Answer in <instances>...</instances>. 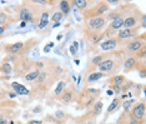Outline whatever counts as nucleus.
<instances>
[{
    "label": "nucleus",
    "instance_id": "obj_1",
    "mask_svg": "<svg viewBox=\"0 0 146 124\" xmlns=\"http://www.w3.org/2000/svg\"><path fill=\"white\" fill-rule=\"evenodd\" d=\"M36 43V39H29L26 42H16L13 44H6L4 46V50L8 55L16 56V55H23L26 53V50H29L33 46V44Z\"/></svg>",
    "mask_w": 146,
    "mask_h": 124
},
{
    "label": "nucleus",
    "instance_id": "obj_2",
    "mask_svg": "<svg viewBox=\"0 0 146 124\" xmlns=\"http://www.w3.org/2000/svg\"><path fill=\"white\" fill-rule=\"evenodd\" d=\"M16 13H18V19L25 23L34 21L36 16V10L34 9V5L31 1H25L18 5L16 6Z\"/></svg>",
    "mask_w": 146,
    "mask_h": 124
},
{
    "label": "nucleus",
    "instance_id": "obj_3",
    "mask_svg": "<svg viewBox=\"0 0 146 124\" xmlns=\"http://www.w3.org/2000/svg\"><path fill=\"white\" fill-rule=\"evenodd\" d=\"M145 35L146 34H141L140 38H139V36H136V38H134V39L125 42L124 52L126 53V54H130V56H134L136 53L140 52L144 46H146L145 45Z\"/></svg>",
    "mask_w": 146,
    "mask_h": 124
},
{
    "label": "nucleus",
    "instance_id": "obj_4",
    "mask_svg": "<svg viewBox=\"0 0 146 124\" xmlns=\"http://www.w3.org/2000/svg\"><path fill=\"white\" fill-rule=\"evenodd\" d=\"M98 72L100 73H104V74H115L116 72L119 70V63L116 62V60L112 58V53L109 54L108 53V56L102 60L100 63V65L98 66Z\"/></svg>",
    "mask_w": 146,
    "mask_h": 124
},
{
    "label": "nucleus",
    "instance_id": "obj_5",
    "mask_svg": "<svg viewBox=\"0 0 146 124\" xmlns=\"http://www.w3.org/2000/svg\"><path fill=\"white\" fill-rule=\"evenodd\" d=\"M106 24H108V21H106L105 16H94V18L86 20V29L90 34L101 33L105 29Z\"/></svg>",
    "mask_w": 146,
    "mask_h": 124
},
{
    "label": "nucleus",
    "instance_id": "obj_6",
    "mask_svg": "<svg viewBox=\"0 0 146 124\" xmlns=\"http://www.w3.org/2000/svg\"><path fill=\"white\" fill-rule=\"evenodd\" d=\"M54 74L51 72H48V70H41L40 74H39L38 79L35 80L38 88H42V89H49L51 86V84L54 83Z\"/></svg>",
    "mask_w": 146,
    "mask_h": 124
},
{
    "label": "nucleus",
    "instance_id": "obj_7",
    "mask_svg": "<svg viewBox=\"0 0 146 124\" xmlns=\"http://www.w3.org/2000/svg\"><path fill=\"white\" fill-rule=\"evenodd\" d=\"M109 9H110V5L106 1H99L98 5H94L90 10L85 11L84 15H85V18H89V19L94 18V16H102L109 11Z\"/></svg>",
    "mask_w": 146,
    "mask_h": 124
},
{
    "label": "nucleus",
    "instance_id": "obj_8",
    "mask_svg": "<svg viewBox=\"0 0 146 124\" xmlns=\"http://www.w3.org/2000/svg\"><path fill=\"white\" fill-rule=\"evenodd\" d=\"M139 30H140V26H136V28H131V29H124L122 28L121 30H119L117 32V35H116L115 38L117 39L119 43L127 42V40H131V39L136 38Z\"/></svg>",
    "mask_w": 146,
    "mask_h": 124
},
{
    "label": "nucleus",
    "instance_id": "obj_9",
    "mask_svg": "<svg viewBox=\"0 0 146 124\" xmlns=\"http://www.w3.org/2000/svg\"><path fill=\"white\" fill-rule=\"evenodd\" d=\"M76 98V89L74 85H68L64 89V92L58 97V99L64 104H70L71 102H74Z\"/></svg>",
    "mask_w": 146,
    "mask_h": 124
},
{
    "label": "nucleus",
    "instance_id": "obj_10",
    "mask_svg": "<svg viewBox=\"0 0 146 124\" xmlns=\"http://www.w3.org/2000/svg\"><path fill=\"white\" fill-rule=\"evenodd\" d=\"M130 117L137 119V120H144L145 119V100L142 99L140 103H135V105L132 107Z\"/></svg>",
    "mask_w": 146,
    "mask_h": 124
},
{
    "label": "nucleus",
    "instance_id": "obj_11",
    "mask_svg": "<svg viewBox=\"0 0 146 124\" xmlns=\"http://www.w3.org/2000/svg\"><path fill=\"white\" fill-rule=\"evenodd\" d=\"M119 44H120V43L117 42V39H116V38H108V39L102 40L99 45H100L101 50L108 52V53H111V52H114V50L117 48Z\"/></svg>",
    "mask_w": 146,
    "mask_h": 124
},
{
    "label": "nucleus",
    "instance_id": "obj_12",
    "mask_svg": "<svg viewBox=\"0 0 146 124\" xmlns=\"http://www.w3.org/2000/svg\"><path fill=\"white\" fill-rule=\"evenodd\" d=\"M108 54H98V55H94L92 58L90 59V62H89L88 64V72L89 73H92V72H96V69H98V66L100 65V63L104 60Z\"/></svg>",
    "mask_w": 146,
    "mask_h": 124
},
{
    "label": "nucleus",
    "instance_id": "obj_13",
    "mask_svg": "<svg viewBox=\"0 0 146 124\" xmlns=\"http://www.w3.org/2000/svg\"><path fill=\"white\" fill-rule=\"evenodd\" d=\"M122 25H124V16L114 19L112 21H110V24L108 25V29H106L105 34H109V33H117L119 30L122 29Z\"/></svg>",
    "mask_w": 146,
    "mask_h": 124
},
{
    "label": "nucleus",
    "instance_id": "obj_14",
    "mask_svg": "<svg viewBox=\"0 0 146 124\" xmlns=\"http://www.w3.org/2000/svg\"><path fill=\"white\" fill-rule=\"evenodd\" d=\"M50 24V11L49 10H44V11L40 13V19H39L38 23V30L39 32H42Z\"/></svg>",
    "mask_w": 146,
    "mask_h": 124
},
{
    "label": "nucleus",
    "instance_id": "obj_15",
    "mask_svg": "<svg viewBox=\"0 0 146 124\" xmlns=\"http://www.w3.org/2000/svg\"><path fill=\"white\" fill-rule=\"evenodd\" d=\"M141 15L140 16L139 15H129V16H126V18H124V25H122V28L131 29V28L139 26V20L141 19Z\"/></svg>",
    "mask_w": 146,
    "mask_h": 124
},
{
    "label": "nucleus",
    "instance_id": "obj_16",
    "mask_svg": "<svg viewBox=\"0 0 146 124\" xmlns=\"http://www.w3.org/2000/svg\"><path fill=\"white\" fill-rule=\"evenodd\" d=\"M139 64V60L135 58V56H127L124 63H122V65H124V72L125 73H130L132 70H136V66Z\"/></svg>",
    "mask_w": 146,
    "mask_h": 124
},
{
    "label": "nucleus",
    "instance_id": "obj_17",
    "mask_svg": "<svg viewBox=\"0 0 146 124\" xmlns=\"http://www.w3.org/2000/svg\"><path fill=\"white\" fill-rule=\"evenodd\" d=\"M11 89L16 95H29L30 94V90L26 88L25 85L20 84V83H16V82L11 83Z\"/></svg>",
    "mask_w": 146,
    "mask_h": 124
},
{
    "label": "nucleus",
    "instance_id": "obj_18",
    "mask_svg": "<svg viewBox=\"0 0 146 124\" xmlns=\"http://www.w3.org/2000/svg\"><path fill=\"white\" fill-rule=\"evenodd\" d=\"M122 104V100L120 99V97H116V98L112 99V102L110 103V105L108 107V109H106V115L111 114V113H115L116 110L121 107Z\"/></svg>",
    "mask_w": 146,
    "mask_h": 124
},
{
    "label": "nucleus",
    "instance_id": "obj_19",
    "mask_svg": "<svg viewBox=\"0 0 146 124\" xmlns=\"http://www.w3.org/2000/svg\"><path fill=\"white\" fill-rule=\"evenodd\" d=\"M105 32H101V33H95V34H89V39H90V43L92 45H99L102 40L105 39Z\"/></svg>",
    "mask_w": 146,
    "mask_h": 124
},
{
    "label": "nucleus",
    "instance_id": "obj_20",
    "mask_svg": "<svg viewBox=\"0 0 146 124\" xmlns=\"http://www.w3.org/2000/svg\"><path fill=\"white\" fill-rule=\"evenodd\" d=\"M59 4V11L61 13L62 15H68L71 10V1H68V0H61V1L58 3Z\"/></svg>",
    "mask_w": 146,
    "mask_h": 124
},
{
    "label": "nucleus",
    "instance_id": "obj_21",
    "mask_svg": "<svg viewBox=\"0 0 146 124\" xmlns=\"http://www.w3.org/2000/svg\"><path fill=\"white\" fill-rule=\"evenodd\" d=\"M104 76H108L106 74H104V73H100V72H92V73H89V75H88V79H86V82L88 83H95V82H98V80H100L102 79Z\"/></svg>",
    "mask_w": 146,
    "mask_h": 124
},
{
    "label": "nucleus",
    "instance_id": "obj_22",
    "mask_svg": "<svg viewBox=\"0 0 146 124\" xmlns=\"http://www.w3.org/2000/svg\"><path fill=\"white\" fill-rule=\"evenodd\" d=\"M13 21H14V19L10 18V15H8L4 11H0V26H5V28H8Z\"/></svg>",
    "mask_w": 146,
    "mask_h": 124
},
{
    "label": "nucleus",
    "instance_id": "obj_23",
    "mask_svg": "<svg viewBox=\"0 0 146 124\" xmlns=\"http://www.w3.org/2000/svg\"><path fill=\"white\" fill-rule=\"evenodd\" d=\"M102 107H104V104H102L101 100H96V102L94 103V105H92V109L90 110V115L91 117L100 115V113H101V110H102Z\"/></svg>",
    "mask_w": 146,
    "mask_h": 124
},
{
    "label": "nucleus",
    "instance_id": "obj_24",
    "mask_svg": "<svg viewBox=\"0 0 146 124\" xmlns=\"http://www.w3.org/2000/svg\"><path fill=\"white\" fill-rule=\"evenodd\" d=\"M39 74H40V72H39V70H36V69H34V70H31V72H28L25 75H23V78H24L25 82L31 83V82H35V80L38 79Z\"/></svg>",
    "mask_w": 146,
    "mask_h": 124
},
{
    "label": "nucleus",
    "instance_id": "obj_25",
    "mask_svg": "<svg viewBox=\"0 0 146 124\" xmlns=\"http://www.w3.org/2000/svg\"><path fill=\"white\" fill-rule=\"evenodd\" d=\"M71 4H74L81 11H85L90 6V1H88V0H74V1H71Z\"/></svg>",
    "mask_w": 146,
    "mask_h": 124
},
{
    "label": "nucleus",
    "instance_id": "obj_26",
    "mask_svg": "<svg viewBox=\"0 0 146 124\" xmlns=\"http://www.w3.org/2000/svg\"><path fill=\"white\" fill-rule=\"evenodd\" d=\"M126 79L124 75H114L112 78L110 79V83L112 85H117V86H122L126 83Z\"/></svg>",
    "mask_w": 146,
    "mask_h": 124
},
{
    "label": "nucleus",
    "instance_id": "obj_27",
    "mask_svg": "<svg viewBox=\"0 0 146 124\" xmlns=\"http://www.w3.org/2000/svg\"><path fill=\"white\" fill-rule=\"evenodd\" d=\"M0 72H1L3 74H5V75L11 74V72H13V65H11V63L4 62L1 65H0Z\"/></svg>",
    "mask_w": 146,
    "mask_h": 124
},
{
    "label": "nucleus",
    "instance_id": "obj_28",
    "mask_svg": "<svg viewBox=\"0 0 146 124\" xmlns=\"http://www.w3.org/2000/svg\"><path fill=\"white\" fill-rule=\"evenodd\" d=\"M65 88H66V82H65V80H60V82L58 83V85H56L55 92H54V94L56 95V98H58V97L60 95L62 92H64Z\"/></svg>",
    "mask_w": 146,
    "mask_h": 124
},
{
    "label": "nucleus",
    "instance_id": "obj_29",
    "mask_svg": "<svg viewBox=\"0 0 146 124\" xmlns=\"http://www.w3.org/2000/svg\"><path fill=\"white\" fill-rule=\"evenodd\" d=\"M84 90L86 93H88L90 97H92V98H98L99 95H100V93H101V90L100 89H98V88H88V86H85Z\"/></svg>",
    "mask_w": 146,
    "mask_h": 124
},
{
    "label": "nucleus",
    "instance_id": "obj_30",
    "mask_svg": "<svg viewBox=\"0 0 146 124\" xmlns=\"http://www.w3.org/2000/svg\"><path fill=\"white\" fill-rule=\"evenodd\" d=\"M62 18H64V15L60 11H54V14L50 15V21H52L54 24H58V23L61 21Z\"/></svg>",
    "mask_w": 146,
    "mask_h": 124
},
{
    "label": "nucleus",
    "instance_id": "obj_31",
    "mask_svg": "<svg viewBox=\"0 0 146 124\" xmlns=\"http://www.w3.org/2000/svg\"><path fill=\"white\" fill-rule=\"evenodd\" d=\"M48 65V63H46V60H38V62H35V69L39 70V72H41V70H44V68Z\"/></svg>",
    "mask_w": 146,
    "mask_h": 124
},
{
    "label": "nucleus",
    "instance_id": "obj_32",
    "mask_svg": "<svg viewBox=\"0 0 146 124\" xmlns=\"http://www.w3.org/2000/svg\"><path fill=\"white\" fill-rule=\"evenodd\" d=\"M55 118L58 119V122H64V120L68 118V115H66L65 112H62V110H56L55 113Z\"/></svg>",
    "mask_w": 146,
    "mask_h": 124
},
{
    "label": "nucleus",
    "instance_id": "obj_33",
    "mask_svg": "<svg viewBox=\"0 0 146 124\" xmlns=\"http://www.w3.org/2000/svg\"><path fill=\"white\" fill-rule=\"evenodd\" d=\"M69 50H70V53H71L72 55H78V52H79V43H78V42H72V44L70 45Z\"/></svg>",
    "mask_w": 146,
    "mask_h": 124
},
{
    "label": "nucleus",
    "instance_id": "obj_34",
    "mask_svg": "<svg viewBox=\"0 0 146 124\" xmlns=\"http://www.w3.org/2000/svg\"><path fill=\"white\" fill-rule=\"evenodd\" d=\"M132 104H135V100L134 99H130V100H125L124 103H122V107H124V109L126 110V112H129V110L131 109V105Z\"/></svg>",
    "mask_w": 146,
    "mask_h": 124
},
{
    "label": "nucleus",
    "instance_id": "obj_35",
    "mask_svg": "<svg viewBox=\"0 0 146 124\" xmlns=\"http://www.w3.org/2000/svg\"><path fill=\"white\" fill-rule=\"evenodd\" d=\"M142 123H144V120H137V119L132 118V117H129L127 124H142Z\"/></svg>",
    "mask_w": 146,
    "mask_h": 124
},
{
    "label": "nucleus",
    "instance_id": "obj_36",
    "mask_svg": "<svg viewBox=\"0 0 146 124\" xmlns=\"http://www.w3.org/2000/svg\"><path fill=\"white\" fill-rule=\"evenodd\" d=\"M111 90L116 94H121V86H117V85H111Z\"/></svg>",
    "mask_w": 146,
    "mask_h": 124
},
{
    "label": "nucleus",
    "instance_id": "obj_37",
    "mask_svg": "<svg viewBox=\"0 0 146 124\" xmlns=\"http://www.w3.org/2000/svg\"><path fill=\"white\" fill-rule=\"evenodd\" d=\"M26 124H42V120H38V119H33V120H29Z\"/></svg>",
    "mask_w": 146,
    "mask_h": 124
},
{
    "label": "nucleus",
    "instance_id": "obj_38",
    "mask_svg": "<svg viewBox=\"0 0 146 124\" xmlns=\"http://www.w3.org/2000/svg\"><path fill=\"white\" fill-rule=\"evenodd\" d=\"M9 123V119L6 117H0V124H8Z\"/></svg>",
    "mask_w": 146,
    "mask_h": 124
},
{
    "label": "nucleus",
    "instance_id": "obj_39",
    "mask_svg": "<svg viewBox=\"0 0 146 124\" xmlns=\"http://www.w3.org/2000/svg\"><path fill=\"white\" fill-rule=\"evenodd\" d=\"M41 110H42V108H41V107H35V108L33 109V112H34V113H40Z\"/></svg>",
    "mask_w": 146,
    "mask_h": 124
},
{
    "label": "nucleus",
    "instance_id": "obj_40",
    "mask_svg": "<svg viewBox=\"0 0 146 124\" xmlns=\"http://www.w3.org/2000/svg\"><path fill=\"white\" fill-rule=\"evenodd\" d=\"M106 3H108L109 5H110V4H116V5H117L119 4V0H108Z\"/></svg>",
    "mask_w": 146,
    "mask_h": 124
},
{
    "label": "nucleus",
    "instance_id": "obj_41",
    "mask_svg": "<svg viewBox=\"0 0 146 124\" xmlns=\"http://www.w3.org/2000/svg\"><path fill=\"white\" fill-rule=\"evenodd\" d=\"M8 97H9L10 99H14L15 97H16V94H15L14 92H9V93H8Z\"/></svg>",
    "mask_w": 146,
    "mask_h": 124
},
{
    "label": "nucleus",
    "instance_id": "obj_42",
    "mask_svg": "<svg viewBox=\"0 0 146 124\" xmlns=\"http://www.w3.org/2000/svg\"><path fill=\"white\" fill-rule=\"evenodd\" d=\"M5 30H6L5 26H0V36H1L3 34H4V33H5Z\"/></svg>",
    "mask_w": 146,
    "mask_h": 124
},
{
    "label": "nucleus",
    "instance_id": "obj_43",
    "mask_svg": "<svg viewBox=\"0 0 146 124\" xmlns=\"http://www.w3.org/2000/svg\"><path fill=\"white\" fill-rule=\"evenodd\" d=\"M26 24H28V23H25V21H21V23H20V25H19V28H25V26H26Z\"/></svg>",
    "mask_w": 146,
    "mask_h": 124
},
{
    "label": "nucleus",
    "instance_id": "obj_44",
    "mask_svg": "<svg viewBox=\"0 0 146 124\" xmlns=\"http://www.w3.org/2000/svg\"><path fill=\"white\" fill-rule=\"evenodd\" d=\"M74 62H75V64H76V65H79V64H80V60H79V59H75Z\"/></svg>",
    "mask_w": 146,
    "mask_h": 124
},
{
    "label": "nucleus",
    "instance_id": "obj_45",
    "mask_svg": "<svg viewBox=\"0 0 146 124\" xmlns=\"http://www.w3.org/2000/svg\"><path fill=\"white\" fill-rule=\"evenodd\" d=\"M108 94H109V95H112V94H114V92H112V90L110 89V90H108Z\"/></svg>",
    "mask_w": 146,
    "mask_h": 124
},
{
    "label": "nucleus",
    "instance_id": "obj_46",
    "mask_svg": "<svg viewBox=\"0 0 146 124\" xmlns=\"http://www.w3.org/2000/svg\"><path fill=\"white\" fill-rule=\"evenodd\" d=\"M3 95V92H1V90H0V97H1Z\"/></svg>",
    "mask_w": 146,
    "mask_h": 124
},
{
    "label": "nucleus",
    "instance_id": "obj_47",
    "mask_svg": "<svg viewBox=\"0 0 146 124\" xmlns=\"http://www.w3.org/2000/svg\"><path fill=\"white\" fill-rule=\"evenodd\" d=\"M0 117H1V112H0Z\"/></svg>",
    "mask_w": 146,
    "mask_h": 124
},
{
    "label": "nucleus",
    "instance_id": "obj_48",
    "mask_svg": "<svg viewBox=\"0 0 146 124\" xmlns=\"http://www.w3.org/2000/svg\"><path fill=\"white\" fill-rule=\"evenodd\" d=\"M142 124H144V123H142Z\"/></svg>",
    "mask_w": 146,
    "mask_h": 124
}]
</instances>
